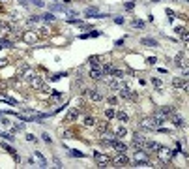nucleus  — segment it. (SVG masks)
Returning <instances> with one entry per match:
<instances>
[{
	"label": "nucleus",
	"instance_id": "obj_37",
	"mask_svg": "<svg viewBox=\"0 0 189 169\" xmlns=\"http://www.w3.org/2000/svg\"><path fill=\"white\" fill-rule=\"evenodd\" d=\"M0 135H2L4 139H8V141H9V139H13V135H9V133H0Z\"/></svg>",
	"mask_w": 189,
	"mask_h": 169
},
{
	"label": "nucleus",
	"instance_id": "obj_39",
	"mask_svg": "<svg viewBox=\"0 0 189 169\" xmlns=\"http://www.w3.org/2000/svg\"><path fill=\"white\" fill-rule=\"evenodd\" d=\"M43 141H47V143H51V137H49V135H47V133H43Z\"/></svg>",
	"mask_w": 189,
	"mask_h": 169
},
{
	"label": "nucleus",
	"instance_id": "obj_14",
	"mask_svg": "<svg viewBox=\"0 0 189 169\" xmlns=\"http://www.w3.org/2000/svg\"><path fill=\"white\" fill-rule=\"evenodd\" d=\"M107 86L110 88V90H120L122 86H124V85H122V81H120V79H109V81H107Z\"/></svg>",
	"mask_w": 189,
	"mask_h": 169
},
{
	"label": "nucleus",
	"instance_id": "obj_34",
	"mask_svg": "<svg viewBox=\"0 0 189 169\" xmlns=\"http://www.w3.org/2000/svg\"><path fill=\"white\" fill-rule=\"evenodd\" d=\"M124 8H126V9H133V8H135V4H133V2H126Z\"/></svg>",
	"mask_w": 189,
	"mask_h": 169
},
{
	"label": "nucleus",
	"instance_id": "obj_29",
	"mask_svg": "<svg viewBox=\"0 0 189 169\" xmlns=\"http://www.w3.org/2000/svg\"><path fill=\"white\" fill-rule=\"evenodd\" d=\"M39 19H43V21H54L56 17H54L52 13H45V15H39Z\"/></svg>",
	"mask_w": 189,
	"mask_h": 169
},
{
	"label": "nucleus",
	"instance_id": "obj_8",
	"mask_svg": "<svg viewBox=\"0 0 189 169\" xmlns=\"http://www.w3.org/2000/svg\"><path fill=\"white\" fill-rule=\"evenodd\" d=\"M146 137L142 133H133V149H144Z\"/></svg>",
	"mask_w": 189,
	"mask_h": 169
},
{
	"label": "nucleus",
	"instance_id": "obj_5",
	"mask_svg": "<svg viewBox=\"0 0 189 169\" xmlns=\"http://www.w3.org/2000/svg\"><path fill=\"white\" fill-rule=\"evenodd\" d=\"M88 77L92 79V81H103V72H101V64L99 66H92L90 68V72H88Z\"/></svg>",
	"mask_w": 189,
	"mask_h": 169
},
{
	"label": "nucleus",
	"instance_id": "obj_7",
	"mask_svg": "<svg viewBox=\"0 0 189 169\" xmlns=\"http://www.w3.org/2000/svg\"><path fill=\"white\" fill-rule=\"evenodd\" d=\"M139 126L142 130H155V128H157V124H155V118L154 117H148V118H142L139 122Z\"/></svg>",
	"mask_w": 189,
	"mask_h": 169
},
{
	"label": "nucleus",
	"instance_id": "obj_25",
	"mask_svg": "<svg viewBox=\"0 0 189 169\" xmlns=\"http://www.w3.org/2000/svg\"><path fill=\"white\" fill-rule=\"evenodd\" d=\"M88 62H90V66H99V64H101V56H99V55H92L90 58H88Z\"/></svg>",
	"mask_w": 189,
	"mask_h": 169
},
{
	"label": "nucleus",
	"instance_id": "obj_36",
	"mask_svg": "<svg viewBox=\"0 0 189 169\" xmlns=\"http://www.w3.org/2000/svg\"><path fill=\"white\" fill-rule=\"evenodd\" d=\"M157 62V58H155V56H148V64H155Z\"/></svg>",
	"mask_w": 189,
	"mask_h": 169
},
{
	"label": "nucleus",
	"instance_id": "obj_31",
	"mask_svg": "<svg viewBox=\"0 0 189 169\" xmlns=\"http://www.w3.org/2000/svg\"><path fill=\"white\" fill-rule=\"evenodd\" d=\"M174 32H176V34H185V26H176Z\"/></svg>",
	"mask_w": 189,
	"mask_h": 169
},
{
	"label": "nucleus",
	"instance_id": "obj_35",
	"mask_svg": "<svg viewBox=\"0 0 189 169\" xmlns=\"http://www.w3.org/2000/svg\"><path fill=\"white\" fill-rule=\"evenodd\" d=\"M167 15H169V19L172 21V19H174V11H172V9H167Z\"/></svg>",
	"mask_w": 189,
	"mask_h": 169
},
{
	"label": "nucleus",
	"instance_id": "obj_21",
	"mask_svg": "<svg viewBox=\"0 0 189 169\" xmlns=\"http://www.w3.org/2000/svg\"><path fill=\"white\" fill-rule=\"evenodd\" d=\"M96 126H97V130H99V135H101L103 132H107V128H109V122L107 120H96Z\"/></svg>",
	"mask_w": 189,
	"mask_h": 169
},
{
	"label": "nucleus",
	"instance_id": "obj_18",
	"mask_svg": "<svg viewBox=\"0 0 189 169\" xmlns=\"http://www.w3.org/2000/svg\"><path fill=\"white\" fill-rule=\"evenodd\" d=\"M28 81H30V85L34 86V88H41V86H43V81H41V77H38V75H32V77L28 79Z\"/></svg>",
	"mask_w": 189,
	"mask_h": 169
},
{
	"label": "nucleus",
	"instance_id": "obj_30",
	"mask_svg": "<svg viewBox=\"0 0 189 169\" xmlns=\"http://www.w3.org/2000/svg\"><path fill=\"white\" fill-rule=\"evenodd\" d=\"M114 113H116V111H114L113 107H109V109L105 111V115H107V118H114Z\"/></svg>",
	"mask_w": 189,
	"mask_h": 169
},
{
	"label": "nucleus",
	"instance_id": "obj_3",
	"mask_svg": "<svg viewBox=\"0 0 189 169\" xmlns=\"http://www.w3.org/2000/svg\"><path fill=\"white\" fill-rule=\"evenodd\" d=\"M178 150H172V149H167V146H161V149L157 150V156H159V160L161 162H170L172 158L176 156Z\"/></svg>",
	"mask_w": 189,
	"mask_h": 169
},
{
	"label": "nucleus",
	"instance_id": "obj_20",
	"mask_svg": "<svg viewBox=\"0 0 189 169\" xmlns=\"http://www.w3.org/2000/svg\"><path fill=\"white\" fill-rule=\"evenodd\" d=\"M114 117H116L118 120H122V122H127V120H129V115H127L124 109H118V111L114 113Z\"/></svg>",
	"mask_w": 189,
	"mask_h": 169
},
{
	"label": "nucleus",
	"instance_id": "obj_32",
	"mask_svg": "<svg viewBox=\"0 0 189 169\" xmlns=\"http://www.w3.org/2000/svg\"><path fill=\"white\" fill-rule=\"evenodd\" d=\"M69 154H71V156H77V158H83V156H84V154L79 152V150H69Z\"/></svg>",
	"mask_w": 189,
	"mask_h": 169
},
{
	"label": "nucleus",
	"instance_id": "obj_1",
	"mask_svg": "<svg viewBox=\"0 0 189 169\" xmlns=\"http://www.w3.org/2000/svg\"><path fill=\"white\" fill-rule=\"evenodd\" d=\"M133 160H135L137 167H148V164H150L148 152L144 149H135V156H133Z\"/></svg>",
	"mask_w": 189,
	"mask_h": 169
},
{
	"label": "nucleus",
	"instance_id": "obj_26",
	"mask_svg": "<svg viewBox=\"0 0 189 169\" xmlns=\"http://www.w3.org/2000/svg\"><path fill=\"white\" fill-rule=\"evenodd\" d=\"M126 133H127V130H126L124 126H120V128H118V130L114 132V137H116V139H122V137H124Z\"/></svg>",
	"mask_w": 189,
	"mask_h": 169
},
{
	"label": "nucleus",
	"instance_id": "obj_19",
	"mask_svg": "<svg viewBox=\"0 0 189 169\" xmlns=\"http://www.w3.org/2000/svg\"><path fill=\"white\" fill-rule=\"evenodd\" d=\"M170 120H172V124H174L176 128H184V126H185V120H184L182 117H178V115H172Z\"/></svg>",
	"mask_w": 189,
	"mask_h": 169
},
{
	"label": "nucleus",
	"instance_id": "obj_28",
	"mask_svg": "<svg viewBox=\"0 0 189 169\" xmlns=\"http://www.w3.org/2000/svg\"><path fill=\"white\" fill-rule=\"evenodd\" d=\"M152 83H154V86H155V88H159V90L165 86V85H163V81H161V79H157V77H154V79H152Z\"/></svg>",
	"mask_w": 189,
	"mask_h": 169
},
{
	"label": "nucleus",
	"instance_id": "obj_15",
	"mask_svg": "<svg viewBox=\"0 0 189 169\" xmlns=\"http://www.w3.org/2000/svg\"><path fill=\"white\" fill-rule=\"evenodd\" d=\"M38 38H39V36H38V34H34V32H25V34H23V40H25L26 43H36Z\"/></svg>",
	"mask_w": 189,
	"mask_h": 169
},
{
	"label": "nucleus",
	"instance_id": "obj_17",
	"mask_svg": "<svg viewBox=\"0 0 189 169\" xmlns=\"http://www.w3.org/2000/svg\"><path fill=\"white\" fill-rule=\"evenodd\" d=\"M140 43H142V45H146V47H159L157 40H154V38H142Z\"/></svg>",
	"mask_w": 189,
	"mask_h": 169
},
{
	"label": "nucleus",
	"instance_id": "obj_12",
	"mask_svg": "<svg viewBox=\"0 0 189 169\" xmlns=\"http://www.w3.org/2000/svg\"><path fill=\"white\" fill-rule=\"evenodd\" d=\"M110 146H113L116 152H126V150H127V146L122 143V141H118V139H113V141H110Z\"/></svg>",
	"mask_w": 189,
	"mask_h": 169
},
{
	"label": "nucleus",
	"instance_id": "obj_9",
	"mask_svg": "<svg viewBox=\"0 0 189 169\" xmlns=\"http://www.w3.org/2000/svg\"><path fill=\"white\" fill-rule=\"evenodd\" d=\"M94 158H96V164L97 167H107V164L110 162L107 154H101V152H94Z\"/></svg>",
	"mask_w": 189,
	"mask_h": 169
},
{
	"label": "nucleus",
	"instance_id": "obj_23",
	"mask_svg": "<svg viewBox=\"0 0 189 169\" xmlns=\"http://www.w3.org/2000/svg\"><path fill=\"white\" fill-rule=\"evenodd\" d=\"M174 62H176V66H184V70H185V55L184 53H178Z\"/></svg>",
	"mask_w": 189,
	"mask_h": 169
},
{
	"label": "nucleus",
	"instance_id": "obj_10",
	"mask_svg": "<svg viewBox=\"0 0 189 169\" xmlns=\"http://www.w3.org/2000/svg\"><path fill=\"white\" fill-rule=\"evenodd\" d=\"M161 149V145L157 143V141H150V139H146V143H144V150L146 152H157Z\"/></svg>",
	"mask_w": 189,
	"mask_h": 169
},
{
	"label": "nucleus",
	"instance_id": "obj_40",
	"mask_svg": "<svg viewBox=\"0 0 189 169\" xmlns=\"http://www.w3.org/2000/svg\"><path fill=\"white\" fill-rule=\"evenodd\" d=\"M2 2H4V0H2Z\"/></svg>",
	"mask_w": 189,
	"mask_h": 169
},
{
	"label": "nucleus",
	"instance_id": "obj_22",
	"mask_svg": "<svg viewBox=\"0 0 189 169\" xmlns=\"http://www.w3.org/2000/svg\"><path fill=\"white\" fill-rule=\"evenodd\" d=\"M109 75H113L114 79H120V81H122V79H124V70H118V68L114 66V68H113V72H110Z\"/></svg>",
	"mask_w": 189,
	"mask_h": 169
},
{
	"label": "nucleus",
	"instance_id": "obj_16",
	"mask_svg": "<svg viewBox=\"0 0 189 169\" xmlns=\"http://www.w3.org/2000/svg\"><path fill=\"white\" fill-rule=\"evenodd\" d=\"M77 117H79V109H75V107H73V109H69V111H68V115H66L64 122H73Z\"/></svg>",
	"mask_w": 189,
	"mask_h": 169
},
{
	"label": "nucleus",
	"instance_id": "obj_33",
	"mask_svg": "<svg viewBox=\"0 0 189 169\" xmlns=\"http://www.w3.org/2000/svg\"><path fill=\"white\" fill-rule=\"evenodd\" d=\"M107 101H109V104H110V105H116V104H118V100H116L114 96H110V98H109Z\"/></svg>",
	"mask_w": 189,
	"mask_h": 169
},
{
	"label": "nucleus",
	"instance_id": "obj_2",
	"mask_svg": "<svg viewBox=\"0 0 189 169\" xmlns=\"http://www.w3.org/2000/svg\"><path fill=\"white\" fill-rule=\"evenodd\" d=\"M84 96L92 101H103V98H105L99 88H84Z\"/></svg>",
	"mask_w": 189,
	"mask_h": 169
},
{
	"label": "nucleus",
	"instance_id": "obj_4",
	"mask_svg": "<svg viewBox=\"0 0 189 169\" xmlns=\"http://www.w3.org/2000/svg\"><path fill=\"white\" fill-rule=\"evenodd\" d=\"M129 164V158L126 156V152H116V156L113 158V165L114 167H126Z\"/></svg>",
	"mask_w": 189,
	"mask_h": 169
},
{
	"label": "nucleus",
	"instance_id": "obj_13",
	"mask_svg": "<svg viewBox=\"0 0 189 169\" xmlns=\"http://www.w3.org/2000/svg\"><path fill=\"white\" fill-rule=\"evenodd\" d=\"M172 86L174 88H184V90H187V83H185L184 77H174L172 79Z\"/></svg>",
	"mask_w": 189,
	"mask_h": 169
},
{
	"label": "nucleus",
	"instance_id": "obj_11",
	"mask_svg": "<svg viewBox=\"0 0 189 169\" xmlns=\"http://www.w3.org/2000/svg\"><path fill=\"white\" fill-rule=\"evenodd\" d=\"M159 113H161L165 118H170L172 115H176V109H174L172 105H163V107L159 109Z\"/></svg>",
	"mask_w": 189,
	"mask_h": 169
},
{
	"label": "nucleus",
	"instance_id": "obj_38",
	"mask_svg": "<svg viewBox=\"0 0 189 169\" xmlns=\"http://www.w3.org/2000/svg\"><path fill=\"white\" fill-rule=\"evenodd\" d=\"M114 23H118V25H122V23H124V17H116V19H114Z\"/></svg>",
	"mask_w": 189,
	"mask_h": 169
},
{
	"label": "nucleus",
	"instance_id": "obj_24",
	"mask_svg": "<svg viewBox=\"0 0 189 169\" xmlns=\"http://www.w3.org/2000/svg\"><path fill=\"white\" fill-rule=\"evenodd\" d=\"M83 126H96V118H94L92 115L84 117V118H83Z\"/></svg>",
	"mask_w": 189,
	"mask_h": 169
},
{
	"label": "nucleus",
	"instance_id": "obj_27",
	"mask_svg": "<svg viewBox=\"0 0 189 169\" xmlns=\"http://www.w3.org/2000/svg\"><path fill=\"white\" fill-rule=\"evenodd\" d=\"M133 28H144V21H140V19H133Z\"/></svg>",
	"mask_w": 189,
	"mask_h": 169
},
{
	"label": "nucleus",
	"instance_id": "obj_6",
	"mask_svg": "<svg viewBox=\"0 0 189 169\" xmlns=\"http://www.w3.org/2000/svg\"><path fill=\"white\" fill-rule=\"evenodd\" d=\"M118 92H120V96L124 100H131V101L137 100V92H135V90H131V88H127V86H122Z\"/></svg>",
	"mask_w": 189,
	"mask_h": 169
}]
</instances>
